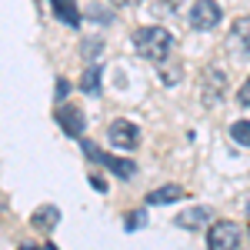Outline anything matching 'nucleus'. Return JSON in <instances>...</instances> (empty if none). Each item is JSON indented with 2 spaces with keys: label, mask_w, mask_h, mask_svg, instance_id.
<instances>
[{
  "label": "nucleus",
  "mask_w": 250,
  "mask_h": 250,
  "mask_svg": "<svg viewBox=\"0 0 250 250\" xmlns=\"http://www.w3.org/2000/svg\"><path fill=\"white\" fill-rule=\"evenodd\" d=\"M247 233H250V230H247Z\"/></svg>",
  "instance_id": "20"
},
{
  "label": "nucleus",
  "mask_w": 250,
  "mask_h": 250,
  "mask_svg": "<svg viewBox=\"0 0 250 250\" xmlns=\"http://www.w3.org/2000/svg\"><path fill=\"white\" fill-rule=\"evenodd\" d=\"M237 104H240V107H250V77L244 80V87L237 90Z\"/></svg>",
  "instance_id": "15"
},
{
  "label": "nucleus",
  "mask_w": 250,
  "mask_h": 250,
  "mask_svg": "<svg viewBox=\"0 0 250 250\" xmlns=\"http://www.w3.org/2000/svg\"><path fill=\"white\" fill-rule=\"evenodd\" d=\"M184 197H187V190L180 184H164V187L147 193V204H173V200H184Z\"/></svg>",
  "instance_id": "12"
},
{
  "label": "nucleus",
  "mask_w": 250,
  "mask_h": 250,
  "mask_svg": "<svg viewBox=\"0 0 250 250\" xmlns=\"http://www.w3.org/2000/svg\"><path fill=\"white\" fill-rule=\"evenodd\" d=\"M227 50L233 57H250V14L247 17H237L230 27V37H227Z\"/></svg>",
  "instance_id": "6"
},
{
  "label": "nucleus",
  "mask_w": 250,
  "mask_h": 250,
  "mask_svg": "<svg viewBox=\"0 0 250 250\" xmlns=\"http://www.w3.org/2000/svg\"><path fill=\"white\" fill-rule=\"evenodd\" d=\"M100 74H104V67L100 63H90L87 70H83V77H80V90H87L90 97L100 94Z\"/></svg>",
  "instance_id": "13"
},
{
  "label": "nucleus",
  "mask_w": 250,
  "mask_h": 250,
  "mask_svg": "<svg viewBox=\"0 0 250 250\" xmlns=\"http://www.w3.org/2000/svg\"><path fill=\"white\" fill-rule=\"evenodd\" d=\"M230 137H233V144L250 147V120H233L230 124Z\"/></svg>",
  "instance_id": "14"
},
{
  "label": "nucleus",
  "mask_w": 250,
  "mask_h": 250,
  "mask_svg": "<svg viewBox=\"0 0 250 250\" xmlns=\"http://www.w3.org/2000/svg\"><path fill=\"white\" fill-rule=\"evenodd\" d=\"M244 210H247V213H250V193H247V200H244Z\"/></svg>",
  "instance_id": "19"
},
{
  "label": "nucleus",
  "mask_w": 250,
  "mask_h": 250,
  "mask_svg": "<svg viewBox=\"0 0 250 250\" xmlns=\"http://www.w3.org/2000/svg\"><path fill=\"white\" fill-rule=\"evenodd\" d=\"M80 147H83V154L90 157L94 164H104L107 170L114 173V177H120V180H130L137 173V167H134V160H124V157H114V154H104L100 147H94L90 140H80Z\"/></svg>",
  "instance_id": "3"
},
{
  "label": "nucleus",
  "mask_w": 250,
  "mask_h": 250,
  "mask_svg": "<svg viewBox=\"0 0 250 250\" xmlns=\"http://www.w3.org/2000/svg\"><path fill=\"white\" fill-rule=\"evenodd\" d=\"M244 240V227L237 220H213L207 227V247L213 250H233Z\"/></svg>",
  "instance_id": "2"
},
{
  "label": "nucleus",
  "mask_w": 250,
  "mask_h": 250,
  "mask_svg": "<svg viewBox=\"0 0 250 250\" xmlns=\"http://www.w3.org/2000/svg\"><path fill=\"white\" fill-rule=\"evenodd\" d=\"M177 220V227L180 230H204V227H210L213 224V210L210 207H190V210H184V213H177L173 217Z\"/></svg>",
  "instance_id": "8"
},
{
  "label": "nucleus",
  "mask_w": 250,
  "mask_h": 250,
  "mask_svg": "<svg viewBox=\"0 0 250 250\" xmlns=\"http://www.w3.org/2000/svg\"><path fill=\"white\" fill-rule=\"evenodd\" d=\"M130 43H134V50L144 60L164 63L173 50V34L167 27H137L134 34H130Z\"/></svg>",
  "instance_id": "1"
},
{
  "label": "nucleus",
  "mask_w": 250,
  "mask_h": 250,
  "mask_svg": "<svg viewBox=\"0 0 250 250\" xmlns=\"http://www.w3.org/2000/svg\"><path fill=\"white\" fill-rule=\"evenodd\" d=\"M57 220H60V210L54 207V204H43V207H37V210L30 213V227L40 230V233L54 230V227H57Z\"/></svg>",
  "instance_id": "10"
},
{
  "label": "nucleus",
  "mask_w": 250,
  "mask_h": 250,
  "mask_svg": "<svg viewBox=\"0 0 250 250\" xmlns=\"http://www.w3.org/2000/svg\"><path fill=\"white\" fill-rule=\"evenodd\" d=\"M50 10L60 23L67 27H80V10H77V0H50Z\"/></svg>",
  "instance_id": "11"
},
{
  "label": "nucleus",
  "mask_w": 250,
  "mask_h": 250,
  "mask_svg": "<svg viewBox=\"0 0 250 250\" xmlns=\"http://www.w3.org/2000/svg\"><path fill=\"white\" fill-rule=\"evenodd\" d=\"M107 140H110V147H117V150H137L140 147V130H137V124H130V120H114L107 127Z\"/></svg>",
  "instance_id": "5"
},
{
  "label": "nucleus",
  "mask_w": 250,
  "mask_h": 250,
  "mask_svg": "<svg viewBox=\"0 0 250 250\" xmlns=\"http://www.w3.org/2000/svg\"><path fill=\"white\" fill-rule=\"evenodd\" d=\"M127 220H130V224H127V230H134V227H144V220H147V213H144V210H140V213H130Z\"/></svg>",
  "instance_id": "16"
},
{
  "label": "nucleus",
  "mask_w": 250,
  "mask_h": 250,
  "mask_svg": "<svg viewBox=\"0 0 250 250\" xmlns=\"http://www.w3.org/2000/svg\"><path fill=\"white\" fill-rule=\"evenodd\" d=\"M220 17H224V10H220L217 0H197L190 7V14H187V23L193 30H213L220 23Z\"/></svg>",
  "instance_id": "4"
},
{
  "label": "nucleus",
  "mask_w": 250,
  "mask_h": 250,
  "mask_svg": "<svg viewBox=\"0 0 250 250\" xmlns=\"http://www.w3.org/2000/svg\"><path fill=\"white\" fill-rule=\"evenodd\" d=\"M54 94H57V100H63V97L70 94V83H67L63 77H57V90H54Z\"/></svg>",
  "instance_id": "17"
},
{
  "label": "nucleus",
  "mask_w": 250,
  "mask_h": 250,
  "mask_svg": "<svg viewBox=\"0 0 250 250\" xmlns=\"http://www.w3.org/2000/svg\"><path fill=\"white\" fill-rule=\"evenodd\" d=\"M110 3H114V7H137L140 0H110Z\"/></svg>",
  "instance_id": "18"
},
{
  "label": "nucleus",
  "mask_w": 250,
  "mask_h": 250,
  "mask_svg": "<svg viewBox=\"0 0 250 250\" xmlns=\"http://www.w3.org/2000/svg\"><path fill=\"white\" fill-rule=\"evenodd\" d=\"M54 117H57V124L63 127L67 137H83V130H87V117H83V110L70 107V104H60Z\"/></svg>",
  "instance_id": "7"
},
{
  "label": "nucleus",
  "mask_w": 250,
  "mask_h": 250,
  "mask_svg": "<svg viewBox=\"0 0 250 250\" xmlns=\"http://www.w3.org/2000/svg\"><path fill=\"white\" fill-rule=\"evenodd\" d=\"M224 83H227L224 70H217V67H207V70H204V104H207V107H213V104L224 100Z\"/></svg>",
  "instance_id": "9"
}]
</instances>
